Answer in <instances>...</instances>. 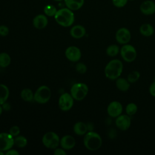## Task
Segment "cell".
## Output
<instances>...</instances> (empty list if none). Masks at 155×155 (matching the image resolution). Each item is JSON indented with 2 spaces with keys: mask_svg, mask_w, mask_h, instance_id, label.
<instances>
[{
  "mask_svg": "<svg viewBox=\"0 0 155 155\" xmlns=\"http://www.w3.org/2000/svg\"><path fill=\"white\" fill-rule=\"evenodd\" d=\"M84 145L90 151H96L102 145V137L97 133L89 131L84 136Z\"/></svg>",
  "mask_w": 155,
  "mask_h": 155,
  "instance_id": "3957f363",
  "label": "cell"
},
{
  "mask_svg": "<svg viewBox=\"0 0 155 155\" xmlns=\"http://www.w3.org/2000/svg\"><path fill=\"white\" fill-rule=\"evenodd\" d=\"M131 32L126 27L119 28L116 32L115 39L116 42L120 45L128 44L131 41Z\"/></svg>",
  "mask_w": 155,
  "mask_h": 155,
  "instance_id": "9c48e42d",
  "label": "cell"
},
{
  "mask_svg": "<svg viewBox=\"0 0 155 155\" xmlns=\"http://www.w3.org/2000/svg\"><path fill=\"white\" fill-rule=\"evenodd\" d=\"M88 131V127L83 122H78L73 126L74 133L78 136L85 135Z\"/></svg>",
  "mask_w": 155,
  "mask_h": 155,
  "instance_id": "44dd1931",
  "label": "cell"
},
{
  "mask_svg": "<svg viewBox=\"0 0 155 155\" xmlns=\"http://www.w3.org/2000/svg\"><path fill=\"white\" fill-rule=\"evenodd\" d=\"M2 110H3L2 107L1 106V105H0V116H1V114L2 113Z\"/></svg>",
  "mask_w": 155,
  "mask_h": 155,
  "instance_id": "8d00e7d4",
  "label": "cell"
},
{
  "mask_svg": "<svg viewBox=\"0 0 155 155\" xmlns=\"http://www.w3.org/2000/svg\"><path fill=\"white\" fill-rule=\"evenodd\" d=\"M9 90L4 84H0V105L5 103L9 96Z\"/></svg>",
  "mask_w": 155,
  "mask_h": 155,
  "instance_id": "7402d4cb",
  "label": "cell"
},
{
  "mask_svg": "<svg viewBox=\"0 0 155 155\" xmlns=\"http://www.w3.org/2000/svg\"><path fill=\"white\" fill-rule=\"evenodd\" d=\"M116 81V86L117 88L123 92L127 91L130 87V83L128 82L127 79L124 78H118Z\"/></svg>",
  "mask_w": 155,
  "mask_h": 155,
  "instance_id": "d6986e66",
  "label": "cell"
},
{
  "mask_svg": "<svg viewBox=\"0 0 155 155\" xmlns=\"http://www.w3.org/2000/svg\"><path fill=\"white\" fill-rule=\"evenodd\" d=\"M88 93V86L82 82H78L73 84L70 89L71 95L76 101L83 100L87 96Z\"/></svg>",
  "mask_w": 155,
  "mask_h": 155,
  "instance_id": "277c9868",
  "label": "cell"
},
{
  "mask_svg": "<svg viewBox=\"0 0 155 155\" xmlns=\"http://www.w3.org/2000/svg\"><path fill=\"white\" fill-rule=\"evenodd\" d=\"M9 28L7 26L4 25H0V36H6L8 35Z\"/></svg>",
  "mask_w": 155,
  "mask_h": 155,
  "instance_id": "d6a6232c",
  "label": "cell"
},
{
  "mask_svg": "<svg viewBox=\"0 0 155 155\" xmlns=\"http://www.w3.org/2000/svg\"><path fill=\"white\" fill-rule=\"evenodd\" d=\"M119 53L122 59L127 62L134 61L137 57V51L135 47L129 44L122 45Z\"/></svg>",
  "mask_w": 155,
  "mask_h": 155,
  "instance_id": "8992f818",
  "label": "cell"
},
{
  "mask_svg": "<svg viewBox=\"0 0 155 155\" xmlns=\"http://www.w3.org/2000/svg\"><path fill=\"white\" fill-rule=\"evenodd\" d=\"M58 10L56 7L52 4L46 5L44 8V13L47 16L54 17Z\"/></svg>",
  "mask_w": 155,
  "mask_h": 155,
  "instance_id": "4316f807",
  "label": "cell"
},
{
  "mask_svg": "<svg viewBox=\"0 0 155 155\" xmlns=\"http://www.w3.org/2000/svg\"><path fill=\"white\" fill-rule=\"evenodd\" d=\"M140 74L139 71L137 70H134L130 72L127 76V80L130 84H134L140 78Z\"/></svg>",
  "mask_w": 155,
  "mask_h": 155,
  "instance_id": "f1b7e54d",
  "label": "cell"
},
{
  "mask_svg": "<svg viewBox=\"0 0 155 155\" xmlns=\"http://www.w3.org/2000/svg\"><path fill=\"white\" fill-rule=\"evenodd\" d=\"M149 93L152 96L155 97V81L154 80L150 84L149 87Z\"/></svg>",
  "mask_w": 155,
  "mask_h": 155,
  "instance_id": "836d02e7",
  "label": "cell"
},
{
  "mask_svg": "<svg viewBox=\"0 0 155 155\" xmlns=\"http://www.w3.org/2000/svg\"><path fill=\"white\" fill-rule=\"evenodd\" d=\"M115 124L116 127L121 131H126L128 130L131 124V116L128 114H121L116 118Z\"/></svg>",
  "mask_w": 155,
  "mask_h": 155,
  "instance_id": "7c38bea8",
  "label": "cell"
},
{
  "mask_svg": "<svg viewBox=\"0 0 155 155\" xmlns=\"http://www.w3.org/2000/svg\"><path fill=\"white\" fill-rule=\"evenodd\" d=\"M60 145L65 150H69L75 146L76 140L72 136L65 135L60 139Z\"/></svg>",
  "mask_w": 155,
  "mask_h": 155,
  "instance_id": "2e32d148",
  "label": "cell"
},
{
  "mask_svg": "<svg viewBox=\"0 0 155 155\" xmlns=\"http://www.w3.org/2000/svg\"><path fill=\"white\" fill-rule=\"evenodd\" d=\"M9 133L13 136L14 137L18 136L20 133V128L18 126L16 125H14L12 126L10 130H9Z\"/></svg>",
  "mask_w": 155,
  "mask_h": 155,
  "instance_id": "1f68e13d",
  "label": "cell"
},
{
  "mask_svg": "<svg viewBox=\"0 0 155 155\" xmlns=\"http://www.w3.org/2000/svg\"><path fill=\"white\" fill-rule=\"evenodd\" d=\"M137 110H138L137 105L133 102H130L125 107L126 114L130 116H132L134 115L137 113Z\"/></svg>",
  "mask_w": 155,
  "mask_h": 155,
  "instance_id": "83f0119b",
  "label": "cell"
},
{
  "mask_svg": "<svg viewBox=\"0 0 155 155\" xmlns=\"http://www.w3.org/2000/svg\"><path fill=\"white\" fill-rule=\"evenodd\" d=\"M54 18L56 22L64 27H70L74 21V14L67 7L58 10Z\"/></svg>",
  "mask_w": 155,
  "mask_h": 155,
  "instance_id": "7a4b0ae2",
  "label": "cell"
},
{
  "mask_svg": "<svg viewBox=\"0 0 155 155\" xmlns=\"http://www.w3.org/2000/svg\"><path fill=\"white\" fill-rule=\"evenodd\" d=\"M123 69L124 65L122 61L118 59H113L105 65L104 74L107 79L114 81L120 76Z\"/></svg>",
  "mask_w": 155,
  "mask_h": 155,
  "instance_id": "6da1fadb",
  "label": "cell"
},
{
  "mask_svg": "<svg viewBox=\"0 0 155 155\" xmlns=\"http://www.w3.org/2000/svg\"><path fill=\"white\" fill-rule=\"evenodd\" d=\"M139 9L144 15H152L155 13V2L152 0H145L140 4Z\"/></svg>",
  "mask_w": 155,
  "mask_h": 155,
  "instance_id": "5bb4252c",
  "label": "cell"
},
{
  "mask_svg": "<svg viewBox=\"0 0 155 155\" xmlns=\"http://www.w3.org/2000/svg\"><path fill=\"white\" fill-rule=\"evenodd\" d=\"M76 70L78 73L80 74H84L87 70V67L85 64L82 62H78L76 64L75 67Z\"/></svg>",
  "mask_w": 155,
  "mask_h": 155,
  "instance_id": "f546056e",
  "label": "cell"
},
{
  "mask_svg": "<svg viewBox=\"0 0 155 155\" xmlns=\"http://www.w3.org/2000/svg\"><path fill=\"white\" fill-rule=\"evenodd\" d=\"M54 1H56V2H61V1H64V0H53Z\"/></svg>",
  "mask_w": 155,
  "mask_h": 155,
  "instance_id": "f35d334b",
  "label": "cell"
},
{
  "mask_svg": "<svg viewBox=\"0 0 155 155\" xmlns=\"http://www.w3.org/2000/svg\"><path fill=\"white\" fill-rule=\"evenodd\" d=\"M140 33L145 37H150L154 33V28L153 26L149 23H144L139 27Z\"/></svg>",
  "mask_w": 155,
  "mask_h": 155,
  "instance_id": "ffe728a7",
  "label": "cell"
},
{
  "mask_svg": "<svg viewBox=\"0 0 155 155\" xmlns=\"http://www.w3.org/2000/svg\"><path fill=\"white\" fill-rule=\"evenodd\" d=\"M43 145L50 149H55L60 144V138L59 136L53 131L46 133L42 139Z\"/></svg>",
  "mask_w": 155,
  "mask_h": 155,
  "instance_id": "52a82bcc",
  "label": "cell"
},
{
  "mask_svg": "<svg viewBox=\"0 0 155 155\" xmlns=\"http://www.w3.org/2000/svg\"><path fill=\"white\" fill-rule=\"evenodd\" d=\"M74 100L70 93H64L62 94L58 100L59 108L64 111L70 110L73 105Z\"/></svg>",
  "mask_w": 155,
  "mask_h": 155,
  "instance_id": "ba28073f",
  "label": "cell"
},
{
  "mask_svg": "<svg viewBox=\"0 0 155 155\" xmlns=\"http://www.w3.org/2000/svg\"><path fill=\"white\" fill-rule=\"evenodd\" d=\"M21 97L25 102H31L34 100V93L30 88H24L21 91Z\"/></svg>",
  "mask_w": 155,
  "mask_h": 155,
  "instance_id": "603a6c76",
  "label": "cell"
},
{
  "mask_svg": "<svg viewBox=\"0 0 155 155\" xmlns=\"http://www.w3.org/2000/svg\"><path fill=\"white\" fill-rule=\"evenodd\" d=\"M120 47L116 44H111L106 48V54L110 57H115L120 53Z\"/></svg>",
  "mask_w": 155,
  "mask_h": 155,
  "instance_id": "cb8c5ba5",
  "label": "cell"
},
{
  "mask_svg": "<svg viewBox=\"0 0 155 155\" xmlns=\"http://www.w3.org/2000/svg\"><path fill=\"white\" fill-rule=\"evenodd\" d=\"M14 145V137L9 133H0V151H7Z\"/></svg>",
  "mask_w": 155,
  "mask_h": 155,
  "instance_id": "30bf717a",
  "label": "cell"
},
{
  "mask_svg": "<svg viewBox=\"0 0 155 155\" xmlns=\"http://www.w3.org/2000/svg\"><path fill=\"white\" fill-rule=\"evenodd\" d=\"M27 144V139L24 136H17L14 137V145L18 148H24Z\"/></svg>",
  "mask_w": 155,
  "mask_h": 155,
  "instance_id": "484cf974",
  "label": "cell"
},
{
  "mask_svg": "<svg viewBox=\"0 0 155 155\" xmlns=\"http://www.w3.org/2000/svg\"><path fill=\"white\" fill-rule=\"evenodd\" d=\"M48 19L45 15L39 14L35 16L33 19V24L35 28L41 30L45 28L48 24Z\"/></svg>",
  "mask_w": 155,
  "mask_h": 155,
  "instance_id": "9a60e30c",
  "label": "cell"
},
{
  "mask_svg": "<svg viewBox=\"0 0 155 155\" xmlns=\"http://www.w3.org/2000/svg\"><path fill=\"white\" fill-rule=\"evenodd\" d=\"M4 151H0V155H4Z\"/></svg>",
  "mask_w": 155,
  "mask_h": 155,
  "instance_id": "74e56055",
  "label": "cell"
},
{
  "mask_svg": "<svg viewBox=\"0 0 155 155\" xmlns=\"http://www.w3.org/2000/svg\"><path fill=\"white\" fill-rule=\"evenodd\" d=\"M154 81H155V78H154Z\"/></svg>",
  "mask_w": 155,
  "mask_h": 155,
  "instance_id": "60d3db41",
  "label": "cell"
},
{
  "mask_svg": "<svg viewBox=\"0 0 155 155\" xmlns=\"http://www.w3.org/2000/svg\"><path fill=\"white\" fill-rule=\"evenodd\" d=\"M65 55L68 60L71 62H78L81 58V51L76 46L68 47L65 51Z\"/></svg>",
  "mask_w": 155,
  "mask_h": 155,
  "instance_id": "4fadbf2b",
  "label": "cell"
},
{
  "mask_svg": "<svg viewBox=\"0 0 155 155\" xmlns=\"http://www.w3.org/2000/svg\"><path fill=\"white\" fill-rule=\"evenodd\" d=\"M128 0H112L113 5L117 8H122L125 7Z\"/></svg>",
  "mask_w": 155,
  "mask_h": 155,
  "instance_id": "4dcf8cb0",
  "label": "cell"
},
{
  "mask_svg": "<svg viewBox=\"0 0 155 155\" xmlns=\"http://www.w3.org/2000/svg\"><path fill=\"white\" fill-rule=\"evenodd\" d=\"M70 35L75 39H80L86 34L85 27L81 25H76L71 27L70 31Z\"/></svg>",
  "mask_w": 155,
  "mask_h": 155,
  "instance_id": "e0dca14e",
  "label": "cell"
},
{
  "mask_svg": "<svg viewBox=\"0 0 155 155\" xmlns=\"http://www.w3.org/2000/svg\"><path fill=\"white\" fill-rule=\"evenodd\" d=\"M66 7L72 11L79 10L84 4L85 0H64Z\"/></svg>",
  "mask_w": 155,
  "mask_h": 155,
  "instance_id": "ac0fdd59",
  "label": "cell"
},
{
  "mask_svg": "<svg viewBox=\"0 0 155 155\" xmlns=\"http://www.w3.org/2000/svg\"><path fill=\"white\" fill-rule=\"evenodd\" d=\"M128 1H134V0H128Z\"/></svg>",
  "mask_w": 155,
  "mask_h": 155,
  "instance_id": "ab89813d",
  "label": "cell"
},
{
  "mask_svg": "<svg viewBox=\"0 0 155 155\" xmlns=\"http://www.w3.org/2000/svg\"><path fill=\"white\" fill-rule=\"evenodd\" d=\"M51 92L50 88L46 85H41L34 93V101L38 104H44L49 101Z\"/></svg>",
  "mask_w": 155,
  "mask_h": 155,
  "instance_id": "5b68a950",
  "label": "cell"
},
{
  "mask_svg": "<svg viewBox=\"0 0 155 155\" xmlns=\"http://www.w3.org/2000/svg\"><path fill=\"white\" fill-rule=\"evenodd\" d=\"M11 63V58L10 55L5 52L0 53V67L5 68Z\"/></svg>",
  "mask_w": 155,
  "mask_h": 155,
  "instance_id": "d4e9b609",
  "label": "cell"
},
{
  "mask_svg": "<svg viewBox=\"0 0 155 155\" xmlns=\"http://www.w3.org/2000/svg\"><path fill=\"white\" fill-rule=\"evenodd\" d=\"M6 155H19V153L16 150H13V149H10L6 151L5 153Z\"/></svg>",
  "mask_w": 155,
  "mask_h": 155,
  "instance_id": "d590c367",
  "label": "cell"
},
{
  "mask_svg": "<svg viewBox=\"0 0 155 155\" xmlns=\"http://www.w3.org/2000/svg\"><path fill=\"white\" fill-rule=\"evenodd\" d=\"M54 155H66L67 153L64 149L62 148H55L54 150Z\"/></svg>",
  "mask_w": 155,
  "mask_h": 155,
  "instance_id": "e575fe53",
  "label": "cell"
},
{
  "mask_svg": "<svg viewBox=\"0 0 155 155\" xmlns=\"http://www.w3.org/2000/svg\"><path fill=\"white\" fill-rule=\"evenodd\" d=\"M123 111L122 104L117 101H111L107 106V112L108 116L113 118H116L117 116L120 115Z\"/></svg>",
  "mask_w": 155,
  "mask_h": 155,
  "instance_id": "8fae6325",
  "label": "cell"
}]
</instances>
